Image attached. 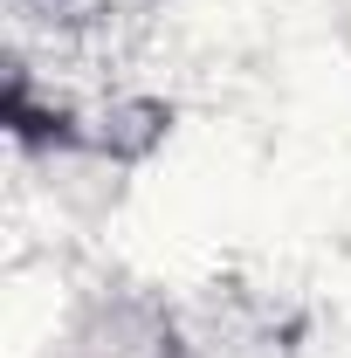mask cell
Segmentation results:
<instances>
[{
	"label": "cell",
	"instance_id": "obj_1",
	"mask_svg": "<svg viewBox=\"0 0 351 358\" xmlns=\"http://www.w3.org/2000/svg\"><path fill=\"white\" fill-rule=\"evenodd\" d=\"M42 358H179L173 324L138 303V296H103V303H83L55 338H48Z\"/></svg>",
	"mask_w": 351,
	"mask_h": 358
},
{
	"label": "cell",
	"instance_id": "obj_2",
	"mask_svg": "<svg viewBox=\"0 0 351 358\" xmlns=\"http://www.w3.org/2000/svg\"><path fill=\"white\" fill-rule=\"evenodd\" d=\"M338 35H345V48H351V0H338Z\"/></svg>",
	"mask_w": 351,
	"mask_h": 358
}]
</instances>
